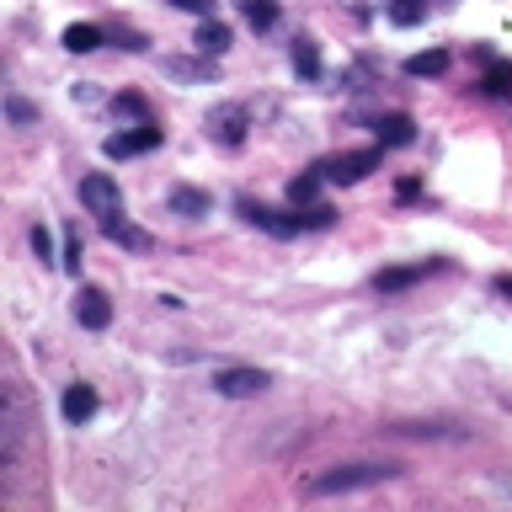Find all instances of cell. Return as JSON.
<instances>
[{"label":"cell","instance_id":"cell-10","mask_svg":"<svg viewBox=\"0 0 512 512\" xmlns=\"http://www.w3.org/2000/svg\"><path fill=\"white\" fill-rule=\"evenodd\" d=\"M374 134H379V144H411L416 139V123L406 118V112H390V118L374 123Z\"/></svg>","mask_w":512,"mask_h":512},{"label":"cell","instance_id":"cell-9","mask_svg":"<svg viewBox=\"0 0 512 512\" xmlns=\"http://www.w3.org/2000/svg\"><path fill=\"white\" fill-rule=\"evenodd\" d=\"M107 240H112V246H123V251H150L155 246L139 224H123V219H107Z\"/></svg>","mask_w":512,"mask_h":512},{"label":"cell","instance_id":"cell-1","mask_svg":"<svg viewBox=\"0 0 512 512\" xmlns=\"http://www.w3.org/2000/svg\"><path fill=\"white\" fill-rule=\"evenodd\" d=\"M390 475H395L390 464H336V470H326V475L310 480V496H336V491L379 486V480H390Z\"/></svg>","mask_w":512,"mask_h":512},{"label":"cell","instance_id":"cell-22","mask_svg":"<svg viewBox=\"0 0 512 512\" xmlns=\"http://www.w3.org/2000/svg\"><path fill=\"white\" fill-rule=\"evenodd\" d=\"M59 267H64V272H75V267H80V235H75V230H70V240H64V256H59Z\"/></svg>","mask_w":512,"mask_h":512},{"label":"cell","instance_id":"cell-7","mask_svg":"<svg viewBox=\"0 0 512 512\" xmlns=\"http://www.w3.org/2000/svg\"><path fill=\"white\" fill-rule=\"evenodd\" d=\"M75 320H80L86 331H102V326H107V320H112V304H107L102 288H80V294H75Z\"/></svg>","mask_w":512,"mask_h":512},{"label":"cell","instance_id":"cell-26","mask_svg":"<svg viewBox=\"0 0 512 512\" xmlns=\"http://www.w3.org/2000/svg\"><path fill=\"white\" fill-rule=\"evenodd\" d=\"M496 491H502V496H512V475H496Z\"/></svg>","mask_w":512,"mask_h":512},{"label":"cell","instance_id":"cell-23","mask_svg":"<svg viewBox=\"0 0 512 512\" xmlns=\"http://www.w3.org/2000/svg\"><path fill=\"white\" fill-rule=\"evenodd\" d=\"M112 107H118L123 118H144V102H139V96H118V102H112Z\"/></svg>","mask_w":512,"mask_h":512},{"label":"cell","instance_id":"cell-4","mask_svg":"<svg viewBox=\"0 0 512 512\" xmlns=\"http://www.w3.org/2000/svg\"><path fill=\"white\" fill-rule=\"evenodd\" d=\"M267 384H272V379L262 374V368H224V374H214V390H219V395H235V400H240V395H262Z\"/></svg>","mask_w":512,"mask_h":512},{"label":"cell","instance_id":"cell-2","mask_svg":"<svg viewBox=\"0 0 512 512\" xmlns=\"http://www.w3.org/2000/svg\"><path fill=\"white\" fill-rule=\"evenodd\" d=\"M80 203L91 208L96 219H118V208H123V192H118V182H112V176H102V171H91L86 182H80Z\"/></svg>","mask_w":512,"mask_h":512},{"label":"cell","instance_id":"cell-3","mask_svg":"<svg viewBox=\"0 0 512 512\" xmlns=\"http://www.w3.org/2000/svg\"><path fill=\"white\" fill-rule=\"evenodd\" d=\"M379 166V150H347V155H331V160H320V176L326 182H342V187H352V182H363L368 171Z\"/></svg>","mask_w":512,"mask_h":512},{"label":"cell","instance_id":"cell-19","mask_svg":"<svg viewBox=\"0 0 512 512\" xmlns=\"http://www.w3.org/2000/svg\"><path fill=\"white\" fill-rule=\"evenodd\" d=\"M320 182H326V176H320V166H315V171H304V176H294V182H288V198H294V203H315Z\"/></svg>","mask_w":512,"mask_h":512},{"label":"cell","instance_id":"cell-6","mask_svg":"<svg viewBox=\"0 0 512 512\" xmlns=\"http://www.w3.org/2000/svg\"><path fill=\"white\" fill-rule=\"evenodd\" d=\"M208 134H214L219 144H240V139H246V107H214V112H208Z\"/></svg>","mask_w":512,"mask_h":512},{"label":"cell","instance_id":"cell-15","mask_svg":"<svg viewBox=\"0 0 512 512\" xmlns=\"http://www.w3.org/2000/svg\"><path fill=\"white\" fill-rule=\"evenodd\" d=\"M240 16H246L256 32H267L272 22H278V0H240Z\"/></svg>","mask_w":512,"mask_h":512},{"label":"cell","instance_id":"cell-18","mask_svg":"<svg viewBox=\"0 0 512 512\" xmlns=\"http://www.w3.org/2000/svg\"><path fill=\"white\" fill-rule=\"evenodd\" d=\"M427 16V0H390V22L395 27H416Z\"/></svg>","mask_w":512,"mask_h":512},{"label":"cell","instance_id":"cell-27","mask_svg":"<svg viewBox=\"0 0 512 512\" xmlns=\"http://www.w3.org/2000/svg\"><path fill=\"white\" fill-rule=\"evenodd\" d=\"M496 294H512V278H496Z\"/></svg>","mask_w":512,"mask_h":512},{"label":"cell","instance_id":"cell-17","mask_svg":"<svg viewBox=\"0 0 512 512\" xmlns=\"http://www.w3.org/2000/svg\"><path fill=\"white\" fill-rule=\"evenodd\" d=\"M294 70H299L304 80L320 75V48H315V38H294Z\"/></svg>","mask_w":512,"mask_h":512},{"label":"cell","instance_id":"cell-12","mask_svg":"<svg viewBox=\"0 0 512 512\" xmlns=\"http://www.w3.org/2000/svg\"><path fill=\"white\" fill-rule=\"evenodd\" d=\"M64 48H70V54H91V48H102V27H91V22L64 27Z\"/></svg>","mask_w":512,"mask_h":512},{"label":"cell","instance_id":"cell-20","mask_svg":"<svg viewBox=\"0 0 512 512\" xmlns=\"http://www.w3.org/2000/svg\"><path fill=\"white\" fill-rule=\"evenodd\" d=\"M166 75H182V80H214V64H192V59H171Z\"/></svg>","mask_w":512,"mask_h":512},{"label":"cell","instance_id":"cell-14","mask_svg":"<svg viewBox=\"0 0 512 512\" xmlns=\"http://www.w3.org/2000/svg\"><path fill=\"white\" fill-rule=\"evenodd\" d=\"M192 43H198L208 59H219L224 48H230V27H224V22H203V27H198V38H192Z\"/></svg>","mask_w":512,"mask_h":512},{"label":"cell","instance_id":"cell-25","mask_svg":"<svg viewBox=\"0 0 512 512\" xmlns=\"http://www.w3.org/2000/svg\"><path fill=\"white\" fill-rule=\"evenodd\" d=\"M171 6H182V11H214V0H171Z\"/></svg>","mask_w":512,"mask_h":512},{"label":"cell","instance_id":"cell-13","mask_svg":"<svg viewBox=\"0 0 512 512\" xmlns=\"http://www.w3.org/2000/svg\"><path fill=\"white\" fill-rule=\"evenodd\" d=\"M427 262L422 267H390V272H379V278H374V288H379V294H395V288H406V283H416V278H427Z\"/></svg>","mask_w":512,"mask_h":512},{"label":"cell","instance_id":"cell-8","mask_svg":"<svg viewBox=\"0 0 512 512\" xmlns=\"http://www.w3.org/2000/svg\"><path fill=\"white\" fill-rule=\"evenodd\" d=\"M91 416H96V390H91V384H70V390H64V422L86 427Z\"/></svg>","mask_w":512,"mask_h":512},{"label":"cell","instance_id":"cell-16","mask_svg":"<svg viewBox=\"0 0 512 512\" xmlns=\"http://www.w3.org/2000/svg\"><path fill=\"white\" fill-rule=\"evenodd\" d=\"M443 70H448L443 48H427V54H411L406 59V75H416V80H422V75H443Z\"/></svg>","mask_w":512,"mask_h":512},{"label":"cell","instance_id":"cell-24","mask_svg":"<svg viewBox=\"0 0 512 512\" xmlns=\"http://www.w3.org/2000/svg\"><path fill=\"white\" fill-rule=\"evenodd\" d=\"M32 246H38V256H43V262H48V256H54V246H48V230H43V224H38V230H32Z\"/></svg>","mask_w":512,"mask_h":512},{"label":"cell","instance_id":"cell-5","mask_svg":"<svg viewBox=\"0 0 512 512\" xmlns=\"http://www.w3.org/2000/svg\"><path fill=\"white\" fill-rule=\"evenodd\" d=\"M155 144H160V128H155V123H139L134 134H112V139H107V155H112V160H128V155L155 150Z\"/></svg>","mask_w":512,"mask_h":512},{"label":"cell","instance_id":"cell-21","mask_svg":"<svg viewBox=\"0 0 512 512\" xmlns=\"http://www.w3.org/2000/svg\"><path fill=\"white\" fill-rule=\"evenodd\" d=\"M486 91H496V96L512 91V64H491V70H486Z\"/></svg>","mask_w":512,"mask_h":512},{"label":"cell","instance_id":"cell-11","mask_svg":"<svg viewBox=\"0 0 512 512\" xmlns=\"http://www.w3.org/2000/svg\"><path fill=\"white\" fill-rule=\"evenodd\" d=\"M171 214H187V219H203L208 214V192H198V187H171Z\"/></svg>","mask_w":512,"mask_h":512}]
</instances>
